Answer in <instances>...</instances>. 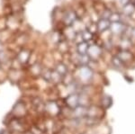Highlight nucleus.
<instances>
[{"mask_svg":"<svg viewBox=\"0 0 135 134\" xmlns=\"http://www.w3.org/2000/svg\"><path fill=\"white\" fill-rule=\"evenodd\" d=\"M10 114L13 117H15V118H23V117H25L28 114V111H27L25 104L22 103L21 100H19L14 105Z\"/></svg>","mask_w":135,"mask_h":134,"instance_id":"nucleus-1","label":"nucleus"},{"mask_svg":"<svg viewBox=\"0 0 135 134\" xmlns=\"http://www.w3.org/2000/svg\"><path fill=\"white\" fill-rule=\"evenodd\" d=\"M32 52L30 51V50L27 48H22V50L16 54V59L23 65V66H28V60L30 58V55Z\"/></svg>","mask_w":135,"mask_h":134,"instance_id":"nucleus-2","label":"nucleus"},{"mask_svg":"<svg viewBox=\"0 0 135 134\" xmlns=\"http://www.w3.org/2000/svg\"><path fill=\"white\" fill-rule=\"evenodd\" d=\"M79 97L75 95V94H71L69 95L68 98L66 99V104L68 107H70L71 109L76 108L77 106H79Z\"/></svg>","mask_w":135,"mask_h":134,"instance_id":"nucleus-3","label":"nucleus"},{"mask_svg":"<svg viewBox=\"0 0 135 134\" xmlns=\"http://www.w3.org/2000/svg\"><path fill=\"white\" fill-rule=\"evenodd\" d=\"M55 70L58 72V73H60L61 76H65V75L67 74L68 72V67H66V65L63 63H59L57 64L56 66H55Z\"/></svg>","mask_w":135,"mask_h":134,"instance_id":"nucleus-4","label":"nucleus"}]
</instances>
